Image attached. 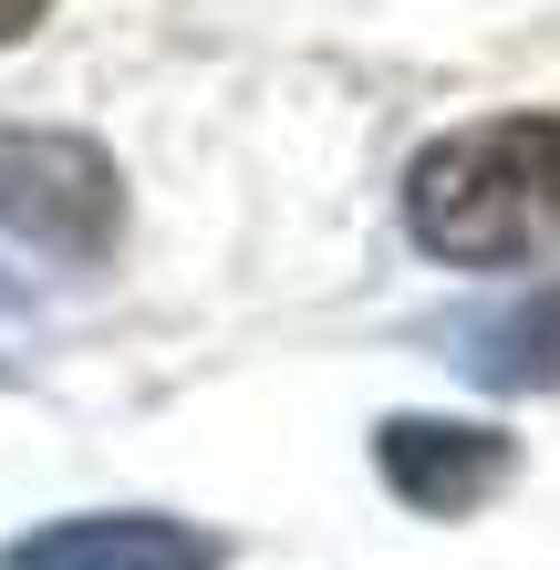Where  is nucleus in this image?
Returning a JSON list of instances; mask_svg holds the SVG:
<instances>
[{
  "label": "nucleus",
  "instance_id": "f257e3e1",
  "mask_svg": "<svg viewBox=\"0 0 560 570\" xmlns=\"http://www.w3.org/2000/svg\"><path fill=\"white\" fill-rule=\"evenodd\" d=\"M405 228L446 271H519L560 249V115L456 125L405 166Z\"/></svg>",
  "mask_w": 560,
  "mask_h": 570
},
{
  "label": "nucleus",
  "instance_id": "f03ea898",
  "mask_svg": "<svg viewBox=\"0 0 560 570\" xmlns=\"http://www.w3.org/2000/svg\"><path fill=\"white\" fill-rule=\"evenodd\" d=\"M0 239L62 259H105L125 239V177L115 156L73 125H0Z\"/></svg>",
  "mask_w": 560,
  "mask_h": 570
},
{
  "label": "nucleus",
  "instance_id": "7ed1b4c3",
  "mask_svg": "<svg viewBox=\"0 0 560 570\" xmlns=\"http://www.w3.org/2000/svg\"><path fill=\"white\" fill-rule=\"evenodd\" d=\"M374 478L415 519H478L519 478V446L499 425H456V415H384L374 425Z\"/></svg>",
  "mask_w": 560,
  "mask_h": 570
},
{
  "label": "nucleus",
  "instance_id": "20e7f679",
  "mask_svg": "<svg viewBox=\"0 0 560 570\" xmlns=\"http://www.w3.org/2000/svg\"><path fill=\"white\" fill-rule=\"evenodd\" d=\"M0 570H228V540L167 509H83V519L21 529Z\"/></svg>",
  "mask_w": 560,
  "mask_h": 570
},
{
  "label": "nucleus",
  "instance_id": "39448f33",
  "mask_svg": "<svg viewBox=\"0 0 560 570\" xmlns=\"http://www.w3.org/2000/svg\"><path fill=\"white\" fill-rule=\"evenodd\" d=\"M446 343L456 374L488 394H560V281H540L530 301H499V312H468Z\"/></svg>",
  "mask_w": 560,
  "mask_h": 570
},
{
  "label": "nucleus",
  "instance_id": "423d86ee",
  "mask_svg": "<svg viewBox=\"0 0 560 570\" xmlns=\"http://www.w3.org/2000/svg\"><path fill=\"white\" fill-rule=\"evenodd\" d=\"M42 11H52V0H0V42H21V31L42 21Z\"/></svg>",
  "mask_w": 560,
  "mask_h": 570
}]
</instances>
